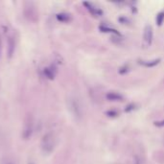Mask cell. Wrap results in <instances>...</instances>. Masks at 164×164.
<instances>
[{"label":"cell","instance_id":"obj_1","mask_svg":"<svg viewBox=\"0 0 164 164\" xmlns=\"http://www.w3.org/2000/svg\"><path fill=\"white\" fill-rule=\"evenodd\" d=\"M68 109L76 119H81L84 115V107L81 100L77 96H70L68 98Z\"/></svg>","mask_w":164,"mask_h":164},{"label":"cell","instance_id":"obj_5","mask_svg":"<svg viewBox=\"0 0 164 164\" xmlns=\"http://www.w3.org/2000/svg\"><path fill=\"white\" fill-rule=\"evenodd\" d=\"M84 5L87 6V9L91 12V14H93L94 16H98V15H101V12L98 10L97 8H95L94 6H92L90 3H84Z\"/></svg>","mask_w":164,"mask_h":164},{"label":"cell","instance_id":"obj_4","mask_svg":"<svg viewBox=\"0 0 164 164\" xmlns=\"http://www.w3.org/2000/svg\"><path fill=\"white\" fill-rule=\"evenodd\" d=\"M107 99L109 101H122L123 97L121 94L116 93V92H109L107 94Z\"/></svg>","mask_w":164,"mask_h":164},{"label":"cell","instance_id":"obj_2","mask_svg":"<svg viewBox=\"0 0 164 164\" xmlns=\"http://www.w3.org/2000/svg\"><path fill=\"white\" fill-rule=\"evenodd\" d=\"M56 144H57L56 135L53 133H47L46 134H44L41 140V149L44 153L51 154L54 151Z\"/></svg>","mask_w":164,"mask_h":164},{"label":"cell","instance_id":"obj_6","mask_svg":"<svg viewBox=\"0 0 164 164\" xmlns=\"http://www.w3.org/2000/svg\"><path fill=\"white\" fill-rule=\"evenodd\" d=\"M159 62V60H155V61H152V62H141L140 63H142L143 65H145V66H155V64H157Z\"/></svg>","mask_w":164,"mask_h":164},{"label":"cell","instance_id":"obj_3","mask_svg":"<svg viewBox=\"0 0 164 164\" xmlns=\"http://www.w3.org/2000/svg\"><path fill=\"white\" fill-rule=\"evenodd\" d=\"M153 28L151 25H147L144 29L143 34V45L144 47H149L153 41Z\"/></svg>","mask_w":164,"mask_h":164},{"label":"cell","instance_id":"obj_7","mask_svg":"<svg viewBox=\"0 0 164 164\" xmlns=\"http://www.w3.org/2000/svg\"><path fill=\"white\" fill-rule=\"evenodd\" d=\"M155 126H157V127H163L164 126V120L163 121H159V122H155Z\"/></svg>","mask_w":164,"mask_h":164},{"label":"cell","instance_id":"obj_8","mask_svg":"<svg viewBox=\"0 0 164 164\" xmlns=\"http://www.w3.org/2000/svg\"><path fill=\"white\" fill-rule=\"evenodd\" d=\"M0 51H1V39H0Z\"/></svg>","mask_w":164,"mask_h":164}]
</instances>
